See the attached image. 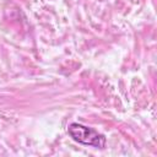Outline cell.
I'll use <instances>...</instances> for the list:
<instances>
[{
	"label": "cell",
	"instance_id": "6da1fadb",
	"mask_svg": "<svg viewBox=\"0 0 157 157\" xmlns=\"http://www.w3.org/2000/svg\"><path fill=\"white\" fill-rule=\"evenodd\" d=\"M67 132L78 144L93 146L97 148H103L105 145V137L104 135L99 134L92 128L85 126L80 123H71L67 126Z\"/></svg>",
	"mask_w": 157,
	"mask_h": 157
}]
</instances>
